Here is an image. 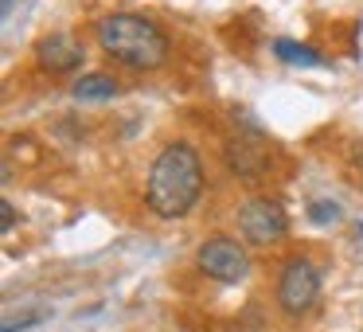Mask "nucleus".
Wrapping results in <instances>:
<instances>
[{
	"label": "nucleus",
	"mask_w": 363,
	"mask_h": 332,
	"mask_svg": "<svg viewBox=\"0 0 363 332\" xmlns=\"http://www.w3.org/2000/svg\"><path fill=\"white\" fill-rule=\"evenodd\" d=\"M98 48L133 71H157L168 59V35L137 12H110L94 24Z\"/></svg>",
	"instance_id": "nucleus-2"
},
{
	"label": "nucleus",
	"mask_w": 363,
	"mask_h": 332,
	"mask_svg": "<svg viewBox=\"0 0 363 332\" xmlns=\"http://www.w3.org/2000/svg\"><path fill=\"white\" fill-rule=\"evenodd\" d=\"M352 165H355V172H359V180H363V145L352 149Z\"/></svg>",
	"instance_id": "nucleus-13"
},
{
	"label": "nucleus",
	"mask_w": 363,
	"mask_h": 332,
	"mask_svg": "<svg viewBox=\"0 0 363 332\" xmlns=\"http://www.w3.org/2000/svg\"><path fill=\"white\" fill-rule=\"evenodd\" d=\"M43 316H48V309H28L24 316H4V324H0V328L4 332H16V328H28V324H35V321H43Z\"/></svg>",
	"instance_id": "nucleus-11"
},
{
	"label": "nucleus",
	"mask_w": 363,
	"mask_h": 332,
	"mask_svg": "<svg viewBox=\"0 0 363 332\" xmlns=\"http://www.w3.org/2000/svg\"><path fill=\"white\" fill-rule=\"evenodd\" d=\"M0 219H4V223H0V231H4V235H9L12 227H16V207H12L9 199H4V204H0Z\"/></svg>",
	"instance_id": "nucleus-12"
},
{
	"label": "nucleus",
	"mask_w": 363,
	"mask_h": 332,
	"mask_svg": "<svg viewBox=\"0 0 363 332\" xmlns=\"http://www.w3.org/2000/svg\"><path fill=\"white\" fill-rule=\"evenodd\" d=\"M223 160L235 176L242 180H258L274 168V141L254 126H238L230 129V137L223 141Z\"/></svg>",
	"instance_id": "nucleus-3"
},
{
	"label": "nucleus",
	"mask_w": 363,
	"mask_h": 332,
	"mask_svg": "<svg viewBox=\"0 0 363 332\" xmlns=\"http://www.w3.org/2000/svg\"><path fill=\"white\" fill-rule=\"evenodd\" d=\"M71 94L79 98V102H110V98H118V82L110 79V74H82V79H74Z\"/></svg>",
	"instance_id": "nucleus-8"
},
{
	"label": "nucleus",
	"mask_w": 363,
	"mask_h": 332,
	"mask_svg": "<svg viewBox=\"0 0 363 332\" xmlns=\"http://www.w3.org/2000/svg\"><path fill=\"white\" fill-rule=\"evenodd\" d=\"M32 55H35V63H40L43 71H51V74L79 71V67L86 63V48H82L71 32H48V35H40V40H35V48H32Z\"/></svg>",
	"instance_id": "nucleus-7"
},
{
	"label": "nucleus",
	"mask_w": 363,
	"mask_h": 332,
	"mask_svg": "<svg viewBox=\"0 0 363 332\" xmlns=\"http://www.w3.org/2000/svg\"><path fill=\"white\" fill-rule=\"evenodd\" d=\"M308 219L320 223V227H328V223L340 219V207L332 204V199H316V204H308Z\"/></svg>",
	"instance_id": "nucleus-10"
},
{
	"label": "nucleus",
	"mask_w": 363,
	"mask_h": 332,
	"mask_svg": "<svg viewBox=\"0 0 363 332\" xmlns=\"http://www.w3.org/2000/svg\"><path fill=\"white\" fill-rule=\"evenodd\" d=\"M196 262H199V270H203L207 277L227 282V285L242 282V277L250 274V254H246L230 235L203 238V243H199V250H196Z\"/></svg>",
	"instance_id": "nucleus-6"
},
{
	"label": "nucleus",
	"mask_w": 363,
	"mask_h": 332,
	"mask_svg": "<svg viewBox=\"0 0 363 332\" xmlns=\"http://www.w3.org/2000/svg\"><path fill=\"white\" fill-rule=\"evenodd\" d=\"M316 297H320V270H316L305 254L289 258L281 270V277H277V305L289 316H305L308 309L316 305Z\"/></svg>",
	"instance_id": "nucleus-4"
},
{
	"label": "nucleus",
	"mask_w": 363,
	"mask_h": 332,
	"mask_svg": "<svg viewBox=\"0 0 363 332\" xmlns=\"http://www.w3.org/2000/svg\"><path fill=\"white\" fill-rule=\"evenodd\" d=\"M274 55L289 67H320V51L305 48V43H297V40H285V35L274 40Z\"/></svg>",
	"instance_id": "nucleus-9"
},
{
	"label": "nucleus",
	"mask_w": 363,
	"mask_h": 332,
	"mask_svg": "<svg viewBox=\"0 0 363 332\" xmlns=\"http://www.w3.org/2000/svg\"><path fill=\"white\" fill-rule=\"evenodd\" d=\"M238 231L250 238L254 246H274L289 235V215L277 199L269 196H254L238 207Z\"/></svg>",
	"instance_id": "nucleus-5"
},
{
	"label": "nucleus",
	"mask_w": 363,
	"mask_h": 332,
	"mask_svg": "<svg viewBox=\"0 0 363 332\" xmlns=\"http://www.w3.org/2000/svg\"><path fill=\"white\" fill-rule=\"evenodd\" d=\"M199 192H203V160H199V153L188 141H168L149 168L145 204L160 219H180L199 204Z\"/></svg>",
	"instance_id": "nucleus-1"
}]
</instances>
